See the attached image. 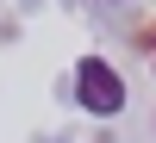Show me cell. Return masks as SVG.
Here are the masks:
<instances>
[{
	"label": "cell",
	"mask_w": 156,
	"mask_h": 143,
	"mask_svg": "<svg viewBox=\"0 0 156 143\" xmlns=\"http://www.w3.org/2000/svg\"><path fill=\"white\" fill-rule=\"evenodd\" d=\"M150 44H156V31H150Z\"/></svg>",
	"instance_id": "cell-2"
},
{
	"label": "cell",
	"mask_w": 156,
	"mask_h": 143,
	"mask_svg": "<svg viewBox=\"0 0 156 143\" xmlns=\"http://www.w3.org/2000/svg\"><path fill=\"white\" fill-rule=\"evenodd\" d=\"M75 100H81L94 118H112V112L125 106V81H119V69H112L106 56H81V62H75Z\"/></svg>",
	"instance_id": "cell-1"
}]
</instances>
